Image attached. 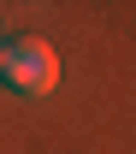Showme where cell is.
I'll use <instances>...</instances> for the list:
<instances>
[{
  "mask_svg": "<svg viewBox=\"0 0 136 154\" xmlns=\"http://www.w3.org/2000/svg\"><path fill=\"white\" fill-rule=\"evenodd\" d=\"M0 83L24 101H47L59 89V54L41 36H6L0 42Z\"/></svg>",
  "mask_w": 136,
  "mask_h": 154,
  "instance_id": "1",
  "label": "cell"
}]
</instances>
